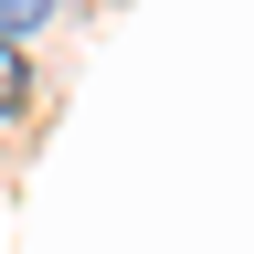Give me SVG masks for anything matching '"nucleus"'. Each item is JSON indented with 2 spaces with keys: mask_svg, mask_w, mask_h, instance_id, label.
<instances>
[{
  "mask_svg": "<svg viewBox=\"0 0 254 254\" xmlns=\"http://www.w3.org/2000/svg\"><path fill=\"white\" fill-rule=\"evenodd\" d=\"M43 11H53V0H0V32H32Z\"/></svg>",
  "mask_w": 254,
  "mask_h": 254,
  "instance_id": "2",
  "label": "nucleus"
},
{
  "mask_svg": "<svg viewBox=\"0 0 254 254\" xmlns=\"http://www.w3.org/2000/svg\"><path fill=\"white\" fill-rule=\"evenodd\" d=\"M21 95H32V74H21V53H11V43H0V117H11V106H21Z\"/></svg>",
  "mask_w": 254,
  "mask_h": 254,
  "instance_id": "1",
  "label": "nucleus"
}]
</instances>
